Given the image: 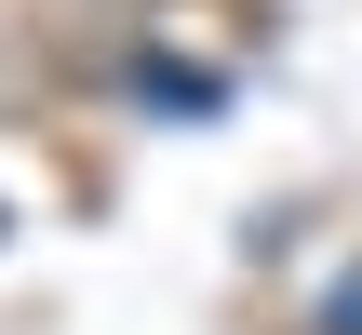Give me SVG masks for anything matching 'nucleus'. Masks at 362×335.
I'll return each instance as SVG.
<instances>
[{"label":"nucleus","instance_id":"f257e3e1","mask_svg":"<svg viewBox=\"0 0 362 335\" xmlns=\"http://www.w3.org/2000/svg\"><path fill=\"white\" fill-rule=\"evenodd\" d=\"M322 335H362V282H336V309H322Z\"/></svg>","mask_w":362,"mask_h":335}]
</instances>
